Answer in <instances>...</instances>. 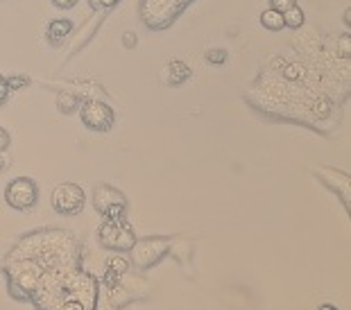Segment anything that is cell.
I'll return each mask as SVG.
<instances>
[{
	"label": "cell",
	"instance_id": "3",
	"mask_svg": "<svg viewBox=\"0 0 351 310\" xmlns=\"http://www.w3.org/2000/svg\"><path fill=\"white\" fill-rule=\"evenodd\" d=\"M100 238L111 249H132L134 247V233L132 229L123 224V218L109 220L107 227H102Z\"/></svg>",
	"mask_w": 351,
	"mask_h": 310
},
{
	"label": "cell",
	"instance_id": "18",
	"mask_svg": "<svg viewBox=\"0 0 351 310\" xmlns=\"http://www.w3.org/2000/svg\"><path fill=\"white\" fill-rule=\"evenodd\" d=\"M7 166H10V157H7V154L0 152V170H5Z\"/></svg>",
	"mask_w": 351,
	"mask_h": 310
},
{
	"label": "cell",
	"instance_id": "21",
	"mask_svg": "<svg viewBox=\"0 0 351 310\" xmlns=\"http://www.w3.org/2000/svg\"><path fill=\"white\" fill-rule=\"evenodd\" d=\"M319 310H335V308H331V306H322V308H319Z\"/></svg>",
	"mask_w": 351,
	"mask_h": 310
},
{
	"label": "cell",
	"instance_id": "4",
	"mask_svg": "<svg viewBox=\"0 0 351 310\" xmlns=\"http://www.w3.org/2000/svg\"><path fill=\"white\" fill-rule=\"evenodd\" d=\"M52 204L59 213H80L82 206H84V193L75 183H62L57 186L55 195H52Z\"/></svg>",
	"mask_w": 351,
	"mask_h": 310
},
{
	"label": "cell",
	"instance_id": "17",
	"mask_svg": "<svg viewBox=\"0 0 351 310\" xmlns=\"http://www.w3.org/2000/svg\"><path fill=\"white\" fill-rule=\"evenodd\" d=\"M52 3H55L57 7H62V10H69V7L75 5L77 0H52Z\"/></svg>",
	"mask_w": 351,
	"mask_h": 310
},
{
	"label": "cell",
	"instance_id": "8",
	"mask_svg": "<svg viewBox=\"0 0 351 310\" xmlns=\"http://www.w3.org/2000/svg\"><path fill=\"white\" fill-rule=\"evenodd\" d=\"M71 23L69 21H52L50 23V27H48V39L50 41H62L64 36H69V32H71Z\"/></svg>",
	"mask_w": 351,
	"mask_h": 310
},
{
	"label": "cell",
	"instance_id": "9",
	"mask_svg": "<svg viewBox=\"0 0 351 310\" xmlns=\"http://www.w3.org/2000/svg\"><path fill=\"white\" fill-rule=\"evenodd\" d=\"M283 25H288L290 29H300L304 25V12L300 7H290L288 12H283Z\"/></svg>",
	"mask_w": 351,
	"mask_h": 310
},
{
	"label": "cell",
	"instance_id": "5",
	"mask_svg": "<svg viewBox=\"0 0 351 310\" xmlns=\"http://www.w3.org/2000/svg\"><path fill=\"white\" fill-rule=\"evenodd\" d=\"M82 120H84L86 127H91L95 131H104L111 127V122H114V112H111L104 102L91 100L82 107Z\"/></svg>",
	"mask_w": 351,
	"mask_h": 310
},
{
	"label": "cell",
	"instance_id": "7",
	"mask_svg": "<svg viewBox=\"0 0 351 310\" xmlns=\"http://www.w3.org/2000/svg\"><path fill=\"white\" fill-rule=\"evenodd\" d=\"M261 23H263V27L270 29V32H279V29L286 27L283 25V14L274 12V10H267L261 14Z\"/></svg>",
	"mask_w": 351,
	"mask_h": 310
},
{
	"label": "cell",
	"instance_id": "14",
	"mask_svg": "<svg viewBox=\"0 0 351 310\" xmlns=\"http://www.w3.org/2000/svg\"><path fill=\"white\" fill-rule=\"evenodd\" d=\"M25 82H27L25 77H10V79H7V86H10V88H21Z\"/></svg>",
	"mask_w": 351,
	"mask_h": 310
},
{
	"label": "cell",
	"instance_id": "16",
	"mask_svg": "<svg viewBox=\"0 0 351 310\" xmlns=\"http://www.w3.org/2000/svg\"><path fill=\"white\" fill-rule=\"evenodd\" d=\"M7 91H10V86H7V79L0 77V105H3V102H5V98H7Z\"/></svg>",
	"mask_w": 351,
	"mask_h": 310
},
{
	"label": "cell",
	"instance_id": "10",
	"mask_svg": "<svg viewBox=\"0 0 351 310\" xmlns=\"http://www.w3.org/2000/svg\"><path fill=\"white\" fill-rule=\"evenodd\" d=\"M75 107H77V98H75V95H69V93L59 95V109H62V112H73Z\"/></svg>",
	"mask_w": 351,
	"mask_h": 310
},
{
	"label": "cell",
	"instance_id": "19",
	"mask_svg": "<svg viewBox=\"0 0 351 310\" xmlns=\"http://www.w3.org/2000/svg\"><path fill=\"white\" fill-rule=\"evenodd\" d=\"M7 143H10V138H7L5 131L0 129V150H3V147H7Z\"/></svg>",
	"mask_w": 351,
	"mask_h": 310
},
{
	"label": "cell",
	"instance_id": "20",
	"mask_svg": "<svg viewBox=\"0 0 351 310\" xmlns=\"http://www.w3.org/2000/svg\"><path fill=\"white\" fill-rule=\"evenodd\" d=\"M125 43H127V46H134V43H136V36H134V34H125Z\"/></svg>",
	"mask_w": 351,
	"mask_h": 310
},
{
	"label": "cell",
	"instance_id": "1",
	"mask_svg": "<svg viewBox=\"0 0 351 310\" xmlns=\"http://www.w3.org/2000/svg\"><path fill=\"white\" fill-rule=\"evenodd\" d=\"M36 183L32 179H25V177H19V179L10 181V186L5 190V199L7 204L14 206L16 211H27L36 204Z\"/></svg>",
	"mask_w": 351,
	"mask_h": 310
},
{
	"label": "cell",
	"instance_id": "12",
	"mask_svg": "<svg viewBox=\"0 0 351 310\" xmlns=\"http://www.w3.org/2000/svg\"><path fill=\"white\" fill-rule=\"evenodd\" d=\"M206 59L211 64H225L227 62V53H225V50H211V53H206Z\"/></svg>",
	"mask_w": 351,
	"mask_h": 310
},
{
	"label": "cell",
	"instance_id": "2",
	"mask_svg": "<svg viewBox=\"0 0 351 310\" xmlns=\"http://www.w3.org/2000/svg\"><path fill=\"white\" fill-rule=\"evenodd\" d=\"M93 204H95V209H98L102 216H107L109 220L123 218L125 197L118 193V190H114V188H109V186H98V188H95Z\"/></svg>",
	"mask_w": 351,
	"mask_h": 310
},
{
	"label": "cell",
	"instance_id": "13",
	"mask_svg": "<svg viewBox=\"0 0 351 310\" xmlns=\"http://www.w3.org/2000/svg\"><path fill=\"white\" fill-rule=\"evenodd\" d=\"M118 0H91L93 10H107V7H114Z\"/></svg>",
	"mask_w": 351,
	"mask_h": 310
},
{
	"label": "cell",
	"instance_id": "11",
	"mask_svg": "<svg viewBox=\"0 0 351 310\" xmlns=\"http://www.w3.org/2000/svg\"><path fill=\"white\" fill-rule=\"evenodd\" d=\"M270 5H272V10H274V12L283 14V12H288L290 7H295V5H297V0H270Z\"/></svg>",
	"mask_w": 351,
	"mask_h": 310
},
{
	"label": "cell",
	"instance_id": "15",
	"mask_svg": "<svg viewBox=\"0 0 351 310\" xmlns=\"http://www.w3.org/2000/svg\"><path fill=\"white\" fill-rule=\"evenodd\" d=\"M315 114H317V116H326V114H328V102H326V100H317Z\"/></svg>",
	"mask_w": 351,
	"mask_h": 310
},
{
	"label": "cell",
	"instance_id": "6",
	"mask_svg": "<svg viewBox=\"0 0 351 310\" xmlns=\"http://www.w3.org/2000/svg\"><path fill=\"white\" fill-rule=\"evenodd\" d=\"M191 77V70L186 68V64L182 62H170L168 64V73H166V79L170 84H182L184 79Z\"/></svg>",
	"mask_w": 351,
	"mask_h": 310
}]
</instances>
